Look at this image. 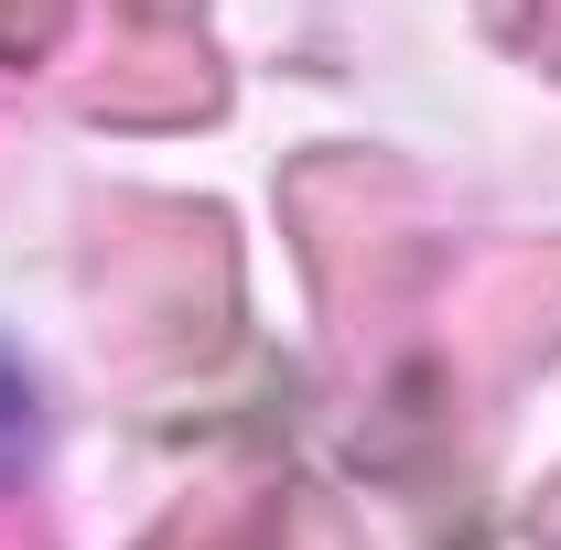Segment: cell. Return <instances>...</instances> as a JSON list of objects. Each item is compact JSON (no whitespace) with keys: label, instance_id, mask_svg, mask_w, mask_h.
<instances>
[{"label":"cell","instance_id":"1","mask_svg":"<svg viewBox=\"0 0 561 550\" xmlns=\"http://www.w3.org/2000/svg\"><path fill=\"white\" fill-rule=\"evenodd\" d=\"M22 465H33V378L0 356V485L22 475Z\"/></svg>","mask_w":561,"mask_h":550}]
</instances>
